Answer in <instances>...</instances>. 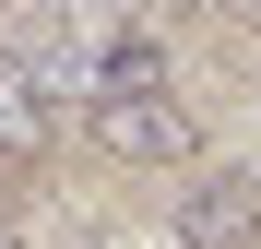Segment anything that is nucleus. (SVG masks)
Listing matches in <instances>:
<instances>
[{
    "mask_svg": "<svg viewBox=\"0 0 261 249\" xmlns=\"http://www.w3.org/2000/svg\"><path fill=\"white\" fill-rule=\"evenodd\" d=\"M178 249H261V166H190Z\"/></svg>",
    "mask_w": 261,
    "mask_h": 249,
    "instance_id": "obj_2",
    "label": "nucleus"
},
{
    "mask_svg": "<svg viewBox=\"0 0 261 249\" xmlns=\"http://www.w3.org/2000/svg\"><path fill=\"white\" fill-rule=\"evenodd\" d=\"M83 107H95V143L119 166H202V119L166 95V83L154 95H83Z\"/></svg>",
    "mask_w": 261,
    "mask_h": 249,
    "instance_id": "obj_1",
    "label": "nucleus"
},
{
    "mask_svg": "<svg viewBox=\"0 0 261 249\" xmlns=\"http://www.w3.org/2000/svg\"><path fill=\"white\" fill-rule=\"evenodd\" d=\"M214 12H226V24H261V0H214Z\"/></svg>",
    "mask_w": 261,
    "mask_h": 249,
    "instance_id": "obj_5",
    "label": "nucleus"
},
{
    "mask_svg": "<svg viewBox=\"0 0 261 249\" xmlns=\"http://www.w3.org/2000/svg\"><path fill=\"white\" fill-rule=\"evenodd\" d=\"M60 143V83L36 48H0V154H48Z\"/></svg>",
    "mask_w": 261,
    "mask_h": 249,
    "instance_id": "obj_3",
    "label": "nucleus"
},
{
    "mask_svg": "<svg viewBox=\"0 0 261 249\" xmlns=\"http://www.w3.org/2000/svg\"><path fill=\"white\" fill-rule=\"evenodd\" d=\"M0 12H36V0H0Z\"/></svg>",
    "mask_w": 261,
    "mask_h": 249,
    "instance_id": "obj_6",
    "label": "nucleus"
},
{
    "mask_svg": "<svg viewBox=\"0 0 261 249\" xmlns=\"http://www.w3.org/2000/svg\"><path fill=\"white\" fill-rule=\"evenodd\" d=\"M71 12H95V24H130V0H71Z\"/></svg>",
    "mask_w": 261,
    "mask_h": 249,
    "instance_id": "obj_4",
    "label": "nucleus"
}]
</instances>
